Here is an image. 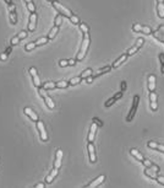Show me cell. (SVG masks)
I'll list each match as a JSON object with an SVG mask.
<instances>
[{
    "mask_svg": "<svg viewBox=\"0 0 164 188\" xmlns=\"http://www.w3.org/2000/svg\"><path fill=\"white\" fill-rule=\"evenodd\" d=\"M89 43H91L89 35H88V33L83 35V39H82L81 48H80V50H78L77 56H76V60H82V59H85V57H86V54H87V52H88Z\"/></svg>",
    "mask_w": 164,
    "mask_h": 188,
    "instance_id": "6da1fadb",
    "label": "cell"
},
{
    "mask_svg": "<svg viewBox=\"0 0 164 188\" xmlns=\"http://www.w3.org/2000/svg\"><path fill=\"white\" fill-rule=\"evenodd\" d=\"M38 92H39V95L44 98V103L47 104V107H48L49 110H54V108H55V102H54L53 98L47 93V90H44L43 87H39V89H38Z\"/></svg>",
    "mask_w": 164,
    "mask_h": 188,
    "instance_id": "7a4b0ae2",
    "label": "cell"
},
{
    "mask_svg": "<svg viewBox=\"0 0 164 188\" xmlns=\"http://www.w3.org/2000/svg\"><path fill=\"white\" fill-rule=\"evenodd\" d=\"M53 6H54V9L56 10V11L59 13V14H61L64 17H70L71 15H72V11H71L70 9H67L66 6H64L63 4H60L59 1H55V0H53Z\"/></svg>",
    "mask_w": 164,
    "mask_h": 188,
    "instance_id": "3957f363",
    "label": "cell"
},
{
    "mask_svg": "<svg viewBox=\"0 0 164 188\" xmlns=\"http://www.w3.org/2000/svg\"><path fill=\"white\" fill-rule=\"evenodd\" d=\"M36 123H37V129H38V132H39L40 140H42V141H48V140H49V135H48V132H47V129H45V125H44L43 121L38 119Z\"/></svg>",
    "mask_w": 164,
    "mask_h": 188,
    "instance_id": "277c9868",
    "label": "cell"
},
{
    "mask_svg": "<svg viewBox=\"0 0 164 188\" xmlns=\"http://www.w3.org/2000/svg\"><path fill=\"white\" fill-rule=\"evenodd\" d=\"M138 103H140V96H138V95H135V96H134V101H132V107H131V110H130V112H129V114H127V117H126V121H127V122H131L132 119H134L135 114H136V112H137Z\"/></svg>",
    "mask_w": 164,
    "mask_h": 188,
    "instance_id": "5b68a950",
    "label": "cell"
},
{
    "mask_svg": "<svg viewBox=\"0 0 164 188\" xmlns=\"http://www.w3.org/2000/svg\"><path fill=\"white\" fill-rule=\"evenodd\" d=\"M29 74H31V76H32V80H33V85H34L37 89L42 87V81H40V79H39V75H38V71H37V69H36L34 67L29 68Z\"/></svg>",
    "mask_w": 164,
    "mask_h": 188,
    "instance_id": "8992f818",
    "label": "cell"
},
{
    "mask_svg": "<svg viewBox=\"0 0 164 188\" xmlns=\"http://www.w3.org/2000/svg\"><path fill=\"white\" fill-rule=\"evenodd\" d=\"M149 106H151V110L153 112H156L158 110V95L156 93V91H152L149 92Z\"/></svg>",
    "mask_w": 164,
    "mask_h": 188,
    "instance_id": "52a82bcc",
    "label": "cell"
},
{
    "mask_svg": "<svg viewBox=\"0 0 164 188\" xmlns=\"http://www.w3.org/2000/svg\"><path fill=\"white\" fill-rule=\"evenodd\" d=\"M87 150H88V156H89V162L91 164H96L97 162V154H96V148L93 143H89L87 144Z\"/></svg>",
    "mask_w": 164,
    "mask_h": 188,
    "instance_id": "ba28073f",
    "label": "cell"
},
{
    "mask_svg": "<svg viewBox=\"0 0 164 188\" xmlns=\"http://www.w3.org/2000/svg\"><path fill=\"white\" fill-rule=\"evenodd\" d=\"M37 20H38V15L36 13H32L29 15V21H28V26H27V30L33 32L37 27Z\"/></svg>",
    "mask_w": 164,
    "mask_h": 188,
    "instance_id": "9c48e42d",
    "label": "cell"
},
{
    "mask_svg": "<svg viewBox=\"0 0 164 188\" xmlns=\"http://www.w3.org/2000/svg\"><path fill=\"white\" fill-rule=\"evenodd\" d=\"M97 129H98V125L96 123H92L91 124V128H89V132H88V137H87V140L89 143H93L94 141L96 134H97Z\"/></svg>",
    "mask_w": 164,
    "mask_h": 188,
    "instance_id": "30bf717a",
    "label": "cell"
},
{
    "mask_svg": "<svg viewBox=\"0 0 164 188\" xmlns=\"http://www.w3.org/2000/svg\"><path fill=\"white\" fill-rule=\"evenodd\" d=\"M104 180H105V176L104 175H100V176H98L97 178H94L92 182H89L86 187H88V188H93V187H99L102 183L104 182Z\"/></svg>",
    "mask_w": 164,
    "mask_h": 188,
    "instance_id": "8fae6325",
    "label": "cell"
},
{
    "mask_svg": "<svg viewBox=\"0 0 164 188\" xmlns=\"http://www.w3.org/2000/svg\"><path fill=\"white\" fill-rule=\"evenodd\" d=\"M156 87H157V78L154 74H149L148 75V90H149V92L156 91Z\"/></svg>",
    "mask_w": 164,
    "mask_h": 188,
    "instance_id": "7c38bea8",
    "label": "cell"
},
{
    "mask_svg": "<svg viewBox=\"0 0 164 188\" xmlns=\"http://www.w3.org/2000/svg\"><path fill=\"white\" fill-rule=\"evenodd\" d=\"M23 112H25L26 116H27V117H29V118L32 119L33 122H37V121L39 119L38 114H37V113H36L32 108H31V107H25V108H23Z\"/></svg>",
    "mask_w": 164,
    "mask_h": 188,
    "instance_id": "4fadbf2b",
    "label": "cell"
},
{
    "mask_svg": "<svg viewBox=\"0 0 164 188\" xmlns=\"http://www.w3.org/2000/svg\"><path fill=\"white\" fill-rule=\"evenodd\" d=\"M129 58V56L126 54V53H124V54H121L114 63H113V64H111V68L113 69H116V68H119L121 64H122V63H125L126 61V59Z\"/></svg>",
    "mask_w": 164,
    "mask_h": 188,
    "instance_id": "5bb4252c",
    "label": "cell"
},
{
    "mask_svg": "<svg viewBox=\"0 0 164 188\" xmlns=\"http://www.w3.org/2000/svg\"><path fill=\"white\" fill-rule=\"evenodd\" d=\"M59 175V169H56V167H54V169L49 172V175L45 177V183H48V184H50L53 181H54V178Z\"/></svg>",
    "mask_w": 164,
    "mask_h": 188,
    "instance_id": "9a60e30c",
    "label": "cell"
},
{
    "mask_svg": "<svg viewBox=\"0 0 164 188\" xmlns=\"http://www.w3.org/2000/svg\"><path fill=\"white\" fill-rule=\"evenodd\" d=\"M61 161H63V150H61V149H58V150H56V154H55L54 167H56V169H60Z\"/></svg>",
    "mask_w": 164,
    "mask_h": 188,
    "instance_id": "2e32d148",
    "label": "cell"
},
{
    "mask_svg": "<svg viewBox=\"0 0 164 188\" xmlns=\"http://www.w3.org/2000/svg\"><path fill=\"white\" fill-rule=\"evenodd\" d=\"M42 87L47 91L48 90H54V89H56V82L55 81H45V82L42 84Z\"/></svg>",
    "mask_w": 164,
    "mask_h": 188,
    "instance_id": "e0dca14e",
    "label": "cell"
},
{
    "mask_svg": "<svg viewBox=\"0 0 164 188\" xmlns=\"http://www.w3.org/2000/svg\"><path fill=\"white\" fill-rule=\"evenodd\" d=\"M145 175H146L147 177H149V178H152V180H156L157 176H158V172L153 171L151 167H146V169H145Z\"/></svg>",
    "mask_w": 164,
    "mask_h": 188,
    "instance_id": "ac0fdd59",
    "label": "cell"
},
{
    "mask_svg": "<svg viewBox=\"0 0 164 188\" xmlns=\"http://www.w3.org/2000/svg\"><path fill=\"white\" fill-rule=\"evenodd\" d=\"M111 69H113L111 65H107V67H104V68H102L100 70H98V71L96 73V75H94L93 78L96 79V78H98V76H100V75H103V74H107V73H109Z\"/></svg>",
    "mask_w": 164,
    "mask_h": 188,
    "instance_id": "d6986e66",
    "label": "cell"
},
{
    "mask_svg": "<svg viewBox=\"0 0 164 188\" xmlns=\"http://www.w3.org/2000/svg\"><path fill=\"white\" fill-rule=\"evenodd\" d=\"M130 154L134 156L136 160H138V161H142V160H143V155H142L137 149H131V150H130Z\"/></svg>",
    "mask_w": 164,
    "mask_h": 188,
    "instance_id": "ffe728a7",
    "label": "cell"
},
{
    "mask_svg": "<svg viewBox=\"0 0 164 188\" xmlns=\"http://www.w3.org/2000/svg\"><path fill=\"white\" fill-rule=\"evenodd\" d=\"M157 15L159 19H164V3L157 4Z\"/></svg>",
    "mask_w": 164,
    "mask_h": 188,
    "instance_id": "44dd1931",
    "label": "cell"
},
{
    "mask_svg": "<svg viewBox=\"0 0 164 188\" xmlns=\"http://www.w3.org/2000/svg\"><path fill=\"white\" fill-rule=\"evenodd\" d=\"M70 86V84H69V81L67 80H59V81H56V89H67Z\"/></svg>",
    "mask_w": 164,
    "mask_h": 188,
    "instance_id": "7402d4cb",
    "label": "cell"
},
{
    "mask_svg": "<svg viewBox=\"0 0 164 188\" xmlns=\"http://www.w3.org/2000/svg\"><path fill=\"white\" fill-rule=\"evenodd\" d=\"M152 35H153V37H154L157 41H159V42H162V43H164V35L160 32V31H153L152 32Z\"/></svg>",
    "mask_w": 164,
    "mask_h": 188,
    "instance_id": "603a6c76",
    "label": "cell"
},
{
    "mask_svg": "<svg viewBox=\"0 0 164 188\" xmlns=\"http://www.w3.org/2000/svg\"><path fill=\"white\" fill-rule=\"evenodd\" d=\"M49 41H50V39H49L48 37H40V38H38V39L36 41V46H37V47H39V46H44V44L48 43Z\"/></svg>",
    "mask_w": 164,
    "mask_h": 188,
    "instance_id": "cb8c5ba5",
    "label": "cell"
},
{
    "mask_svg": "<svg viewBox=\"0 0 164 188\" xmlns=\"http://www.w3.org/2000/svg\"><path fill=\"white\" fill-rule=\"evenodd\" d=\"M92 74H93V69H91V68H88V69H85L81 73V78L82 79H86V78H88V76H91Z\"/></svg>",
    "mask_w": 164,
    "mask_h": 188,
    "instance_id": "d4e9b609",
    "label": "cell"
},
{
    "mask_svg": "<svg viewBox=\"0 0 164 188\" xmlns=\"http://www.w3.org/2000/svg\"><path fill=\"white\" fill-rule=\"evenodd\" d=\"M81 81H82L81 76H75V78H72L71 80H69V84H70V86H76V85H78Z\"/></svg>",
    "mask_w": 164,
    "mask_h": 188,
    "instance_id": "484cf974",
    "label": "cell"
},
{
    "mask_svg": "<svg viewBox=\"0 0 164 188\" xmlns=\"http://www.w3.org/2000/svg\"><path fill=\"white\" fill-rule=\"evenodd\" d=\"M78 27H80V31L83 35H86V33H89V27L86 25V24H83V22H80L78 24Z\"/></svg>",
    "mask_w": 164,
    "mask_h": 188,
    "instance_id": "4316f807",
    "label": "cell"
},
{
    "mask_svg": "<svg viewBox=\"0 0 164 188\" xmlns=\"http://www.w3.org/2000/svg\"><path fill=\"white\" fill-rule=\"evenodd\" d=\"M58 32H59V27H58V26H54L52 30H50V32H49V35H48V38H49V39H53V38L58 35Z\"/></svg>",
    "mask_w": 164,
    "mask_h": 188,
    "instance_id": "83f0119b",
    "label": "cell"
},
{
    "mask_svg": "<svg viewBox=\"0 0 164 188\" xmlns=\"http://www.w3.org/2000/svg\"><path fill=\"white\" fill-rule=\"evenodd\" d=\"M63 20H64V16L61 15V14H59V15L55 17V20H54V26L60 27L61 25H63Z\"/></svg>",
    "mask_w": 164,
    "mask_h": 188,
    "instance_id": "f1b7e54d",
    "label": "cell"
},
{
    "mask_svg": "<svg viewBox=\"0 0 164 188\" xmlns=\"http://www.w3.org/2000/svg\"><path fill=\"white\" fill-rule=\"evenodd\" d=\"M70 21H71V24H74V25H78L80 22H81V20H80V17L77 16V15H75V14H72L70 17Z\"/></svg>",
    "mask_w": 164,
    "mask_h": 188,
    "instance_id": "f546056e",
    "label": "cell"
},
{
    "mask_svg": "<svg viewBox=\"0 0 164 188\" xmlns=\"http://www.w3.org/2000/svg\"><path fill=\"white\" fill-rule=\"evenodd\" d=\"M138 49H140L138 47H136V46H132L131 48H129V49H127L126 54H127L129 57H130V56H134L135 53H137V52H138Z\"/></svg>",
    "mask_w": 164,
    "mask_h": 188,
    "instance_id": "4dcf8cb0",
    "label": "cell"
},
{
    "mask_svg": "<svg viewBox=\"0 0 164 188\" xmlns=\"http://www.w3.org/2000/svg\"><path fill=\"white\" fill-rule=\"evenodd\" d=\"M9 17H10V22H11L12 25H16V24H17V15H16V11L10 13Z\"/></svg>",
    "mask_w": 164,
    "mask_h": 188,
    "instance_id": "1f68e13d",
    "label": "cell"
},
{
    "mask_svg": "<svg viewBox=\"0 0 164 188\" xmlns=\"http://www.w3.org/2000/svg\"><path fill=\"white\" fill-rule=\"evenodd\" d=\"M141 32H142V33H145V35H152L153 30H152L149 26H143V25H142V30H141Z\"/></svg>",
    "mask_w": 164,
    "mask_h": 188,
    "instance_id": "d6a6232c",
    "label": "cell"
},
{
    "mask_svg": "<svg viewBox=\"0 0 164 188\" xmlns=\"http://www.w3.org/2000/svg\"><path fill=\"white\" fill-rule=\"evenodd\" d=\"M36 47H37V46H36V42H29V43H27V44L25 46V50L31 52V50H33Z\"/></svg>",
    "mask_w": 164,
    "mask_h": 188,
    "instance_id": "836d02e7",
    "label": "cell"
},
{
    "mask_svg": "<svg viewBox=\"0 0 164 188\" xmlns=\"http://www.w3.org/2000/svg\"><path fill=\"white\" fill-rule=\"evenodd\" d=\"M115 102H116V100H115L114 97H111V98H109V100H107V101H105L104 106H105L107 108H109V107H111V106H113V104H114Z\"/></svg>",
    "mask_w": 164,
    "mask_h": 188,
    "instance_id": "e575fe53",
    "label": "cell"
},
{
    "mask_svg": "<svg viewBox=\"0 0 164 188\" xmlns=\"http://www.w3.org/2000/svg\"><path fill=\"white\" fill-rule=\"evenodd\" d=\"M26 5H27V10H28V11H29L31 14H32V13H36V5L33 4V1H32V3H27Z\"/></svg>",
    "mask_w": 164,
    "mask_h": 188,
    "instance_id": "d590c367",
    "label": "cell"
},
{
    "mask_svg": "<svg viewBox=\"0 0 164 188\" xmlns=\"http://www.w3.org/2000/svg\"><path fill=\"white\" fill-rule=\"evenodd\" d=\"M132 30H134V32H141L142 30V25L138 24V22H135L134 25H132Z\"/></svg>",
    "mask_w": 164,
    "mask_h": 188,
    "instance_id": "8d00e7d4",
    "label": "cell"
},
{
    "mask_svg": "<svg viewBox=\"0 0 164 188\" xmlns=\"http://www.w3.org/2000/svg\"><path fill=\"white\" fill-rule=\"evenodd\" d=\"M143 44H145V38L143 37H140V38H137V41H136V47H138V48H141Z\"/></svg>",
    "mask_w": 164,
    "mask_h": 188,
    "instance_id": "74e56055",
    "label": "cell"
},
{
    "mask_svg": "<svg viewBox=\"0 0 164 188\" xmlns=\"http://www.w3.org/2000/svg\"><path fill=\"white\" fill-rule=\"evenodd\" d=\"M141 162H142V165L145 166V167H151V166L153 165V162H152L151 160H148V159H145V158H143V160H142Z\"/></svg>",
    "mask_w": 164,
    "mask_h": 188,
    "instance_id": "f35d334b",
    "label": "cell"
},
{
    "mask_svg": "<svg viewBox=\"0 0 164 188\" xmlns=\"http://www.w3.org/2000/svg\"><path fill=\"white\" fill-rule=\"evenodd\" d=\"M20 42H21V39H20L17 36H15V37L11 38V46H17Z\"/></svg>",
    "mask_w": 164,
    "mask_h": 188,
    "instance_id": "ab89813d",
    "label": "cell"
},
{
    "mask_svg": "<svg viewBox=\"0 0 164 188\" xmlns=\"http://www.w3.org/2000/svg\"><path fill=\"white\" fill-rule=\"evenodd\" d=\"M67 65H69L67 59H61V60L59 61V67H61V68H65V67H67Z\"/></svg>",
    "mask_w": 164,
    "mask_h": 188,
    "instance_id": "60d3db41",
    "label": "cell"
},
{
    "mask_svg": "<svg viewBox=\"0 0 164 188\" xmlns=\"http://www.w3.org/2000/svg\"><path fill=\"white\" fill-rule=\"evenodd\" d=\"M157 145H158V143H156V141H148L147 143V146L148 148H151V149H157Z\"/></svg>",
    "mask_w": 164,
    "mask_h": 188,
    "instance_id": "b9f144b4",
    "label": "cell"
},
{
    "mask_svg": "<svg viewBox=\"0 0 164 188\" xmlns=\"http://www.w3.org/2000/svg\"><path fill=\"white\" fill-rule=\"evenodd\" d=\"M27 35H28V33H27V31H21V32H20V33L17 35V37H18L20 39H25V38L27 37Z\"/></svg>",
    "mask_w": 164,
    "mask_h": 188,
    "instance_id": "7bdbcfd3",
    "label": "cell"
},
{
    "mask_svg": "<svg viewBox=\"0 0 164 188\" xmlns=\"http://www.w3.org/2000/svg\"><path fill=\"white\" fill-rule=\"evenodd\" d=\"M122 95H124V91H119V92H116V93H115V95L113 96V97H114V98L118 101L119 98H121V97H122Z\"/></svg>",
    "mask_w": 164,
    "mask_h": 188,
    "instance_id": "ee69618b",
    "label": "cell"
},
{
    "mask_svg": "<svg viewBox=\"0 0 164 188\" xmlns=\"http://www.w3.org/2000/svg\"><path fill=\"white\" fill-rule=\"evenodd\" d=\"M93 123H96V124L98 125V128H99V127H103V122L99 121L97 117H94V118H93Z\"/></svg>",
    "mask_w": 164,
    "mask_h": 188,
    "instance_id": "f6af8a7d",
    "label": "cell"
},
{
    "mask_svg": "<svg viewBox=\"0 0 164 188\" xmlns=\"http://www.w3.org/2000/svg\"><path fill=\"white\" fill-rule=\"evenodd\" d=\"M156 181L159 183V184H162V186H164V177L163 176H157V178H156Z\"/></svg>",
    "mask_w": 164,
    "mask_h": 188,
    "instance_id": "bcb514c9",
    "label": "cell"
},
{
    "mask_svg": "<svg viewBox=\"0 0 164 188\" xmlns=\"http://www.w3.org/2000/svg\"><path fill=\"white\" fill-rule=\"evenodd\" d=\"M7 57H9V54L6 53V52H4V53L0 54V60H1V61H5V60L7 59Z\"/></svg>",
    "mask_w": 164,
    "mask_h": 188,
    "instance_id": "7dc6e473",
    "label": "cell"
},
{
    "mask_svg": "<svg viewBox=\"0 0 164 188\" xmlns=\"http://www.w3.org/2000/svg\"><path fill=\"white\" fill-rule=\"evenodd\" d=\"M9 6V11L10 13H14V11H16V6H15V4L12 3V4H10V5H7Z\"/></svg>",
    "mask_w": 164,
    "mask_h": 188,
    "instance_id": "c3c4849f",
    "label": "cell"
},
{
    "mask_svg": "<svg viewBox=\"0 0 164 188\" xmlns=\"http://www.w3.org/2000/svg\"><path fill=\"white\" fill-rule=\"evenodd\" d=\"M156 150H158V151H160V152H164V144H158Z\"/></svg>",
    "mask_w": 164,
    "mask_h": 188,
    "instance_id": "681fc988",
    "label": "cell"
},
{
    "mask_svg": "<svg viewBox=\"0 0 164 188\" xmlns=\"http://www.w3.org/2000/svg\"><path fill=\"white\" fill-rule=\"evenodd\" d=\"M67 61H69V65H71V67H75V65H76V61H77V60H76V58H75V59H69Z\"/></svg>",
    "mask_w": 164,
    "mask_h": 188,
    "instance_id": "f907efd6",
    "label": "cell"
},
{
    "mask_svg": "<svg viewBox=\"0 0 164 188\" xmlns=\"http://www.w3.org/2000/svg\"><path fill=\"white\" fill-rule=\"evenodd\" d=\"M158 58H159V61H160V65H163L164 64V53H160L158 56Z\"/></svg>",
    "mask_w": 164,
    "mask_h": 188,
    "instance_id": "816d5d0a",
    "label": "cell"
},
{
    "mask_svg": "<svg viewBox=\"0 0 164 188\" xmlns=\"http://www.w3.org/2000/svg\"><path fill=\"white\" fill-rule=\"evenodd\" d=\"M93 80H94V78H93V75H91V76H88V78H86V82H87V84H92V82H93Z\"/></svg>",
    "mask_w": 164,
    "mask_h": 188,
    "instance_id": "f5cc1de1",
    "label": "cell"
},
{
    "mask_svg": "<svg viewBox=\"0 0 164 188\" xmlns=\"http://www.w3.org/2000/svg\"><path fill=\"white\" fill-rule=\"evenodd\" d=\"M151 169H152L153 171H156V172H159V166H157V165H154V164L151 166Z\"/></svg>",
    "mask_w": 164,
    "mask_h": 188,
    "instance_id": "db71d44e",
    "label": "cell"
},
{
    "mask_svg": "<svg viewBox=\"0 0 164 188\" xmlns=\"http://www.w3.org/2000/svg\"><path fill=\"white\" fill-rule=\"evenodd\" d=\"M34 187H36V188H44V187H45V184H44L43 182H39V183H37Z\"/></svg>",
    "mask_w": 164,
    "mask_h": 188,
    "instance_id": "11a10c76",
    "label": "cell"
},
{
    "mask_svg": "<svg viewBox=\"0 0 164 188\" xmlns=\"http://www.w3.org/2000/svg\"><path fill=\"white\" fill-rule=\"evenodd\" d=\"M126 90V81H121V91Z\"/></svg>",
    "mask_w": 164,
    "mask_h": 188,
    "instance_id": "9f6ffc18",
    "label": "cell"
},
{
    "mask_svg": "<svg viewBox=\"0 0 164 188\" xmlns=\"http://www.w3.org/2000/svg\"><path fill=\"white\" fill-rule=\"evenodd\" d=\"M158 31H160V32L164 35V25H159L158 26Z\"/></svg>",
    "mask_w": 164,
    "mask_h": 188,
    "instance_id": "6f0895ef",
    "label": "cell"
},
{
    "mask_svg": "<svg viewBox=\"0 0 164 188\" xmlns=\"http://www.w3.org/2000/svg\"><path fill=\"white\" fill-rule=\"evenodd\" d=\"M5 52H6V53H7V54H10V53H11V52H12V47H11V46H10V47H7Z\"/></svg>",
    "mask_w": 164,
    "mask_h": 188,
    "instance_id": "680465c9",
    "label": "cell"
},
{
    "mask_svg": "<svg viewBox=\"0 0 164 188\" xmlns=\"http://www.w3.org/2000/svg\"><path fill=\"white\" fill-rule=\"evenodd\" d=\"M5 3H6L7 5H10V4H12V0H5Z\"/></svg>",
    "mask_w": 164,
    "mask_h": 188,
    "instance_id": "91938a15",
    "label": "cell"
},
{
    "mask_svg": "<svg viewBox=\"0 0 164 188\" xmlns=\"http://www.w3.org/2000/svg\"><path fill=\"white\" fill-rule=\"evenodd\" d=\"M160 70H162V73L164 74V64H163V65H160Z\"/></svg>",
    "mask_w": 164,
    "mask_h": 188,
    "instance_id": "94428289",
    "label": "cell"
},
{
    "mask_svg": "<svg viewBox=\"0 0 164 188\" xmlns=\"http://www.w3.org/2000/svg\"><path fill=\"white\" fill-rule=\"evenodd\" d=\"M25 1H26V4H27V3H32V0H25Z\"/></svg>",
    "mask_w": 164,
    "mask_h": 188,
    "instance_id": "6125c7cd",
    "label": "cell"
},
{
    "mask_svg": "<svg viewBox=\"0 0 164 188\" xmlns=\"http://www.w3.org/2000/svg\"><path fill=\"white\" fill-rule=\"evenodd\" d=\"M157 3H164V0H157Z\"/></svg>",
    "mask_w": 164,
    "mask_h": 188,
    "instance_id": "be15d7a7",
    "label": "cell"
},
{
    "mask_svg": "<svg viewBox=\"0 0 164 188\" xmlns=\"http://www.w3.org/2000/svg\"><path fill=\"white\" fill-rule=\"evenodd\" d=\"M47 1H49V3H53V0H47Z\"/></svg>",
    "mask_w": 164,
    "mask_h": 188,
    "instance_id": "e7e4bbea",
    "label": "cell"
}]
</instances>
